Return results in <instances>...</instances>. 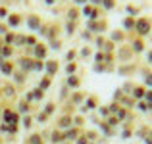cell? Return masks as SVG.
I'll return each instance as SVG.
<instances>
[{"instance_id": "2", "label": "cell", "mask_w": 152, "mask_h": 144, "mask_svg": "<svg viewBox=\"0 0 152 144\" xmlns=\"http://www.w3.org/2000/svg\"><path fill=\"white\" fill-rule=\"evenodd\" d=\"M145 94H146V89H145V87H137V89L133 90V96H135V98H145Z\"/></svg>"}, {"instance_id": "9", "label": "cell", "mask_w": 152, "mask_h": 144, "mask_svg": "<svg viewBox=\"0 0 152 144\" xmlns=\"http://www.w3.org/2000/svg\"><path fill=\"white\" fill-rule=\"evenodd\" d=\"M75 2H85V0H75Z\"/></svg>"}, {"instance_id": "6", "label": "cell", "mask_w": 152, "mask_h": 144, "mask_svg": "<svg viewBox=\"0 0 152 144\" xmlns=\"http://www.w3.org/2000/svg\"><path fill=\"white\" fill-rule=\"evenodd\" d=\"M133 48H135V50H139V52H141V50H142V42H141V41H137Z\"/></svg>"}, {"instance_id": "3", "label": "cell", "mask_w": 152, "mask_h": 144, "mask_svg": "<svg viewBox=\"0 0 152 144\" xmlns=\"http://www.w3.org/2000/svg\"><path fill=\"white\" fill-rule=\"evenodd\" d=\"M123 25L127 27V29H135V27H137V21H135V19H125V21H123Z\"/></svg>"}, {"instance_id": "5", "label": "cell", "mask_w": 152, "mask_h": 144, "mask_svg": "<svg viewBox=\"0 0 152 144\" xmlns=\"http://www.w3.org/2000/svg\"><path fill=\"white\" fill-rule=\"evenodd\" d=\"M145 83H146L148 87H152V73H148V75L145 77Z\"/></svg>"}, {"instance_id": "1", "label": "cell", "mask_w": 152, "mask_h": 144, "mask_svg": "<svg viewBox=\"0 0 152 144\" xmlns=\"http://www.w3.org/2000/svg\"><path fill=\"white\" fill-rule=\"evenodd\" d=\"M137 29H139L141 35H146L150 31V21H148V19H141V21L137 23Z\"/></svg>"}, {"instance_id": "10", "label": "cell", "mask_w": 152, "mask_h": 144, "mask_svg": "<svg viewBox=\"0 0 152 144\" xmlns=\"http://www.w3.org/2000/svg\"><path fill=\"white\" fill-rule=\"evenodd\" d=\"M94 2H100V0H94Z\"/></svg>"}, {"instance_id": "7", "label": "cell", "mask_w": 152, "mask_h": 144, "mask_svg": "<svg viewBox=\"0 0 152 144\" xmlns=\"http://www.w3.org/2000/svg\"><path fill=\"white\" fill-rule=\"evenodd\" d=\"M146 144H152V135H150L148 138H146Z\"/></svg>"}, {"instance_id": "8", "label": "cell", "mask_w": 152, "mask_h": 144, "mask_svg": "<svg viewBox=\"0 0 152 144\" xmlns=\"http://www.w3.org/2000/svg\"><path fill=\"white\" fill-rule=\"evenodd\" d=\"M148 62H150V63H152V50H150V52H148Z\"/></svg>"}, {"instance_id": "4", "label": "cell", "mask_w": 152, "mask_h": 144, "mask_svg": "<svg viewBox=\"0 0 152 144\" xmlns=\"http://www.w3.org/2000/svg\"><path fill=\"white\" fill-rule=\"evenodd\" d=\"M145 100L152 104V90H146V94H145Z\"/></svg>"}]
</instances>
